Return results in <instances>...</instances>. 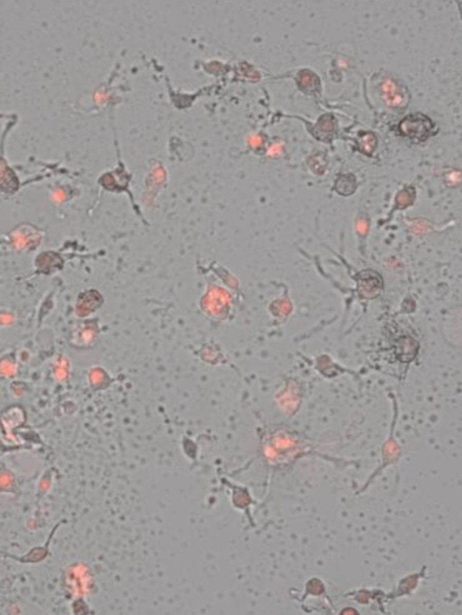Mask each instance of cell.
Here are the masks:
<instances>
[{
    "instance_id": "obj_1",
    "label": "cell",
    "mask_w": 462,
    "mask_h": 615,
    "mask_svg": "<svg viewBox=\"0 0 462 615\" xmlns=\"http://www.w3.org/2000/svg\"><path fill=\"white\" fill-rule=\"evenodd\" d=\"M432 129V122L421 114L409 116L404 118L400 124V130L402 134L411 139L419 141L426 140L429 137Z\"/></svg>"
},
{
    "instance_id": "obj_2",
    "label": "cell",
    "mask_w": 462,
    "mask_h": 615,
    "mask_svg": "<svg viewBox=\"0 0 462 615\" xmlns=\"http://www.w3.org/2000/svg\"><path fill=\"white\" fill-rule=\"evenodd\" d=\"M382 92L385 103L389 107H396L402 105L403 102V93L398 89L396 83L392 80H387L382 86Z\"/></svg>"
},
{
    "instance_id": "obj_6",
    "label": "cell",
    "mask_w": 462,
    "mask_h": 615,
    "mask_svg": "<svg viewBox=\"0 0 462 615\" xmlns=\"http://www.w3.org/2000/svg\"><path fill=\"white\" fill-rule=\"evenodd\" d=\"M377 144V139L373 134L366 133L363 135L359 141V148L366 155L372 154Z\"/></svg>"
},
{
    "instance_id": "obj_4",
    "label": "cell",
    "mask_w": 462,
    "mask_h": 615,
    "mask_svg": "<svg viewBox=\"0 0 462 615\" xmlns=\"http://www.w3.org/2000/svg\"><path fill=\"white\" fill-rule=\"evenodd\" d=\"M320 81L315 74L309 70H304L300 73V86L306 91H316L319 88Z\"/></svg>"
},
{
    "instance_id": "obj_3",
    "label": "cell",
    "mask_w": 462,
    "mask_h": 615,
    "mask_svg": "<svg viewBox=\"0 0 462 615\" xmlns=\"http://www.w3.org/2000/svg\"><path fill=\"white\" fill-rule=\"evenodd\" d=\"M357 181L352 174H345L340 176L336 181L337 192L344 196L352 195L355 192Z\"/></svg>"
},
{
    "instance_id": "obj_7",
    "label": "cell",
    "mask_w": 462,
    "mask_h": 615,
    "mask_svg": "<svg viewBox=\"0 0 462 615\" xmlns=\"http://www.w3.org/2000/svg\"><path fill=\"white\" fill-rule=\"evenodd\" d=\"M398 201L401 204H404V206L409 205L412 202V198H411V194L408 192H402L398 196Z\"/></svg>"
},
{
    "instance_id": "obj_5",
    "label": "cell",
    "mask_w": 462,
    "mask_h": 615,
    "mask_svg": "<svg viewBox=\"0 0 462 615\" xmlns=\"http://www.w3.org/2000/svg\"><path fill=\"white\" fill-rule=\"evenodd\" d=\"M334 128H335L334 118L330 115H326V116L322 117L319 120L315 130L318 131L319 133L329 134L334 131Z\"/></svg>"
}]
</instances>
